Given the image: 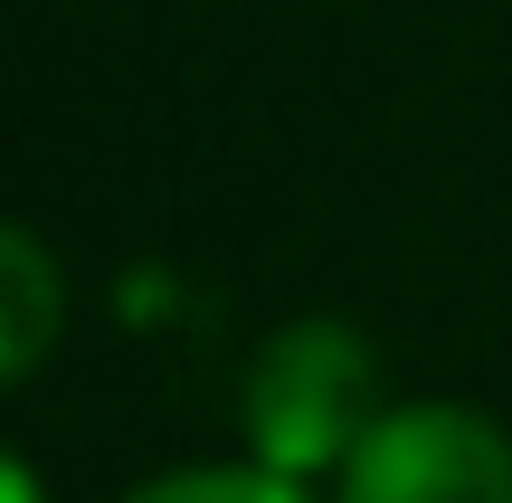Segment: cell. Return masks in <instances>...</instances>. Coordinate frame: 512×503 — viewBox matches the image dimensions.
<instances>
[{
  "label": "cell",
  "mask_w": 512,
  "mask_h": 503,
  "mask_svg": "<svg viewBox=\"0 0 512 503\" xmlns=\"http://www.w3.org/2000/svg\"><path fill=\"white\" fill-rule=\"evenodd\" d=\"M370 352L361 333L342 323H285L266 342L247 380V437H256V466L275 475H313V466H342L370 428Z\"/></svg>",
  "instance_id": "6da1fadb"
},
{
  "label": "cell",
  "mask_w": 512,
  "mask_h": 503,
  "mask_svg": "<svg viewBox=\"0 0 512 503\" xmlns=\"http://www.w3.org/2000/svg\"><path fill=\"white\" fill-rule=\"evenodd\" d=\"M342 503H512V437L475 409H380L342 456Z\"/></svg>",
  "instance_id": "7a4b0ae2"
},
{
  "label": "cell",
  "mask_w": 512,
  "mask_h": 503,
  "mask_svg": "<svg viewBox=\"0 0 512 503\" xmlns=\"http://www.w3.org/2000/svg\"><path fill=\"white\" fill-rule=\"evenodd\" d=\"M0 276H10V314H0V371L29 380L48 361V333H57V266L38 247V228H0Z\"/></svg>",
  "instance_id": "3957f363"
},
{
  "label": "cell",
  "mask_w": 512,
  "mask_h": 503,
  "mask_svg": "<svg viewBox=\"0 0 512 503\" xmlns=\"http://www.w3.org/2000/svg\"><path fill=\"white\" fill-rule=\"evenodd\" d=\"M124 503H304V485L275 466H190V475H162V485L124 494Z\"/></svg>",
  "instance_id": "277c9868"
},
{
  "label": "cell",
  "mask_w": 512,
  "mask_h": 503,
  "mask_svg": "<svg viewBox=\"0 0 512 503\" xmlns=\"http://www.w3.org/2000/svg\"><path fill=\"white\" fill-rule=\"evenodd\" d=\"M0 503H48V494H38V475H29V456L0 466Z\"/></svg>",
  "instance_id": "5b68a950"
}]
</instances>
